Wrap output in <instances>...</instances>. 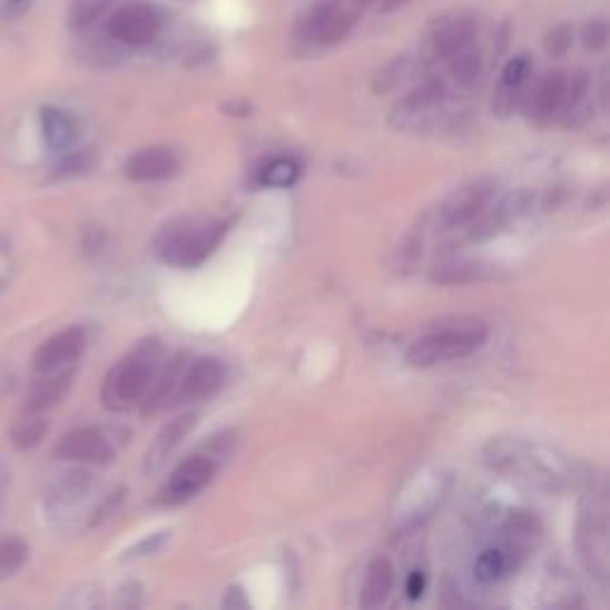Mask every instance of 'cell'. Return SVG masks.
<instances>
[{
	"label": "cell",
	"mask_w": 610,
	"mask_h": 610,
	"mask_svg": "<svg viewBox=\"0 0 610 610\" xmlns=\"http://www.w3.org/2000/svg\"><path fill=\"white\" fill-rule=\"evenodd\" d=\"M446 98V83L444 79L439 77H432L427 81H422L417 89H413L409 96H405L399 108H396V115L401 117H417L422 112H427L436 106H442V100Z\"/></svg>",
	"instance_id": "obj_21"
},
{
	"label": "cell",
	"mask_w": 610,
	"mask_h": 610,
	"mask_svg": "<svg viewBox=\"0 0 610 610\" xmlns=\"http://www.w3.org/2000/svg\"><path fill=\"white\" fill-rule=\"evenodd\" d=\"M163 27V20L158 10L150 6L134 3L115 10L108 20V33L125 46H148L156 41L158 31Z\"/></svg>",
	"instance_id": "obj_9"
},
{
	"label": "cell",
	"mask_w": 610,
	"mask_h": 610,
	"mask_svg": "<svg viewBox=\"0 0 610 610\" xmlns=\"http://www.w3.org/2000/svg\"><path fill=\"white\" fill-rule=\"evenodd\" d=\"M56 457L70 463H94L108 465L115 457V446L110 436L98 427H79L67 432L56 444Z\"/></svg>",
	"instance_id": "obj_11"
},
{
	"label": "cell",
	"mask_w": 610,
	"mask_h": 610,
	"mask_svg": "<svg viewBox=\"0 0 610 610\" xmlns=\"http://www.w3.org/2000/svg\"><path fill=\"white\" fill-rule=\"evenodd\" d=\"M568 96V75L563 70H551L539 81L532 98V108L537 117H551L565 106Z\"/></svg>",
	"instance_id": "obj_20"
},
{
	"label": "cell",
	"mask_w": 610,
	"mask_h": 610,
	"mask_svg": "<svg viewBox=\"0 0 610 610\" xmlns=\"http://www.w3.org/2000/svg\"><path fill=\"white\" fill-rule=\"evenodd\" d=\"M215 457L213 455H191L181 461L173 474L160 486L156 505L160 508H177L196 499L215 478Z\"/></svg>",
	"instance_id": "obj_7"
},
{
	"label": "cell",
	"mask_w": 610,
	"mask_h": 610,
	"mask_svg": "<svg viewBox=\"0 0 610 610\" xmlns=\"http://www.w3.org/2000/svg\"><path fill=\"white\" fill-rule=\"evenodd\" d=\"M570 43H572V31H570V27H555L551 33H549V37H547V53L549 56H553V58H558V56H563L565 53V50L570 48Z\"/></svg>",
	"instance_id": "obj_34"
},
{
	"label": "cell",
	"mask_w": 610,
	"mask_h": 610,
	"mask_svg": "<svg viewBox=\"0 0 610 610\" xmlns=\"http://www.w3.org/2000/svg\"><path fill=\"white\" fill-rule=\"evenodd\" d=\"M489 336V329L480 319L461 317L453 325L427 332L411 344L405 361L411 367H434L451 361H463L478 353Z\"/></svg>",
	"instance_id": "obj_4"
},
{
	"label": "cell",
	"mask_w": 610,
	"mask_h": 610,
	"mask_svg": "<svg viewBox=\"0 0 610 610\" xmlns=\"http://www.w3.org/2000/svg\"><path fill=\"white\" fill-rule=\"evenodd\" d=\"M449 60H451V77L461 83V87H472V83L478 81L482 72V58L480 53H474L470 46L463 48L461 53L451 56Z\"/></svg>",
	"instance_id": "obj_28"
},
{
	"label": "cell",
	"mask_w": 610,
	"mask_h": 610,
	"mask_svg": "<svg viewBox=\"0 0 610 610\" xmlns=\"http://www.w3.org/2000/svg\"><path fill=\"white\" fill-rule=\"evenodd\" d=\"M196 422H198L196 413H184L177 420L167 422V425L160 430V434L156 439H152V444H150V449L146 453L144 470L148 474L158 472L167 463V457L175 453V449L184 442L186 436H189V432L196 427Z\"/></svg>",
	"instance_id": "obj_14"
},
{
	"label": "cell",
	"mask_w": 610,
	"mask_h": 610,
	"mask_svg": "<svg viewBox=\"0 0 610 610\" xmlns=\"http://www.w3.org/2000/svg\"><path fill=\"white\" fill-rule=\"evenodd\" d=\"M608 508L603 496H594L582 511L580 530H578V547L580 558L589 574H594L599 582L608 580Z\"/></svg>",
	"instance_id": "obj_6"
},
{
	"label": "cell",
	"mask_w": 610,
	"mask_h": 610,
	"mask_svg": "<svg viewBox=\"0 0 610 610\" xmlns=\"http://www.w3.org/2000/svg\"><path fill=\"white\" fill-rule=\"evenodd\" d=\"M184 3H191V0H184Z\"/></svg>",
	"instance_id": "obj_40"
},
{
	"label": "cell",
	"mask_w": 610,
	"mask_h": 610,
	"mask_svg": "<svg viewBox=\"0 0 610 610\" xmlns=\"http://www.w3.org/2000/svg\"><path fill=\"white\" fill-rule=\"evenodd\" d=\"M91 482H94L91 472L77 470V472L65 474V480H60V484L56 486V496H53L56 503H60V505L77 503L81 496L89 494Z\"/></svg>",
	"instance_id": "obj_27"
},
{
	"label": "cell",
	"mask_w": 610,
	"mask_h": 610,
	"mask_svg": "<svg viewBox=\"0 0 610 610\" xmlns=\"http://www.w3.org/2000/svg\"><path fill=\"white\" fill-rule=\"evenodd\" d=\"M48 434V420L43 413H24L22 420H17V425L12 427L10 436L12 444L20 451H31L37 449Z\"/></svg>",
	"instance_id": "obj_23"
},
{
	"label": "cell",
	"mask_w": 610,
	"mask_h": 610,
	"mask_svg": "<svg viewBox=\"0 0 610 610\" xmlns=\"http://www.w3.org/2000/svg\"><path fill=\"white\" fill-rule=\"evenodd\" d=\"M122 173L131 181H160L177 173V156L165 146L141 148L127 158Z\"/></svg>",
	"instance_id": "obj_12"
},
{
	"label": "cell",
	"mask_w": 610,
	"mask_h": 610,
	"mask_svg": "<svg viewBox=\"0 0 610 610\" xmlns=\"http://www.w3.org/2000/svg\"><path fill=\"white\" fill-rule=\"evenodd\" d=\"M342 8V0H319L308 12H305L303 22L298 27V33L305 41H315V37L319 33V29L325 27L332 17L336 14V10Z\"/></svg>",
	"instance_id": "obj_26"
},
{
	"label": "cell",
	"mask_w": 610,
	"mask_h": 610,
	"mask_svg": "<svg viewBox=\"0 0 610 610\" xmlns=\"http://www.w3.org/2000/svg\"><path fill=\"white\" fill-rule=\"evenodd\" d=\"M478 37V22L470 14H455L439 24L432 33V53L436 60H449L451 56L461 53L463 48L472 46Z\"/></svg>",
	"instance_id": "obj_13"
},
{
	"label": "cell",
	"mask_w": 610,
	"mask_h": 610,
	"mask_svg": "<svg viewBox=\"0 0 610 610\" xmlns=\"http://www.w3.org/2000/svg\"><path fill=\"white\" fill-rule=\"evenodd\" d=\"M225 377H227L225 363L215 358V355H203V358L189 365V370L181 372V380L177 384L173 403L194 405V403L208 401L219 392V386L225 384Z\"/></svg>",
	"instance_id": "obj_8"
},
{
	"label": "cell",
	"mask_w": 610,
	"mask_h": 610,
	"mask_svg": "<svg viewBox=\"0 0 610 610\" xmlns=\"http://www.w3.org/2000/svg\"><path fill=\"white\" fill-rule=\"evenodd\" d=\"M403 65H405V58H399V60H394L392 65H386L384 67V70L377 75V79H375V91L377 94H384V91H388V89H394L396 87V83H399V79H401V75H403Z\"/></svg>",
	"instance_id": "obj_33"
},
{
	"label": "cell",
	"mask_w": 610,
	"mask_h": 610,
	"mask_svg": "<svg viewBox=\"0 0 610 610\" xmlns=\"http://www.w3.org/2000/svg\"><path fill=\"white\" fill-rule=\"evenodd\" d=\"M41 129L48 148L56 152L67 150L77 139V125L72 120V115L53 106L41 110Z\"/></svg>",
	"instance_id": "obj_19"
},
{
	"label": "cell",
	"mask_w": 610,
	"mask_h": 610,
	"mask_svg": "<svg viewBox=\"0 0 610 610\" xmlns=\"http://www.w3.org/2000/svg\"><path fill=\"white\" fill-rule=\"evenodd\" d=\"M392 591H394V565L388 563L386 558H375L365 572L363 589H361V606L380 608Z\"/></svg>",
	"instance_id": "obj_18"
},
{
	"label": "cell",
	"mask_w": 610,
	"mask_h": 610,
	"mask_svg": "<svg viewBox=\"0 0 610 610\" xmlns=\"http://www.w3.org/2000/svg\"><path fill=\"white\" fill-rule=\"evenodd\" d=\"M582 43L587 50H603L608 43V24L603 20L589 22L582 31Z\"/></svg>",
	"instance_id": "obj_32"
},
{
	"label": "cell",
	"mask_w": 610,
	"mask_h": 610,
	"mask_svg": "<svg viewBox=\"0 0 610 610\" xmlns=\"http://www.w3.org/2000/svg\"><path fill=\"white\" fill-rule=\"evenodd\" d=\"M165 539H167V534H165V532H163V534H152V537L144 539L141 544L134 547V549L129 551V555H127V558H141V555H150V553H156V551L165 544Z\"/></svg>",
	"instance_id": "obj_35"
},
{
	"label": "cell",
	"mask_w": 610,
	"mask_h": 610,
	"mask_svg": "<svg viewBox=\"0 0 610 610\" xmlns=\"http://www.w3.org/2000/svg\"><path fill=\"white\" fill-rule=\"evenodd\" d=\"M163 355V342L150 336L134 346L120 363H115L100 388V401L106 409L112 413H127L134 405H139L158 377Z\"/></svg>",
	"instance_id": "obj_3"
},
{
	"label": "cell",
	"mask_w": 610,
	"mask_h": 610,
	"mask_svg": "<svg viewBox=\"0 0 610 610\" xmlns=\"http://www.w3.org/2000/svg\"><path fill=\"white\" fill-rule=\"evenodd\" d=\"M491 277H496L494 265L482 263V260H449V263L436 265L430 275L434 284H446V286L486 282Z\"/></svg>",
	"instance_id": "obj_17"
},
{
	"label": "cell",
	"mask_w": 610,
	"mask_h": 610,
	"mask_svg": "<svg viewBox=\"0 0 610 610\" xmlns=\"http://www.w3.org/2000/svg\"><path fill=\"white\" fill-rule=\"evenodd\" d=\"M8 486H10V468L6 465L3 457H0V501H3Z\"/></svg>",
	"instance_id": "obj_38"
},
{
	"label": "cell",
	"mask_w": 610,
	"mask_h": 610,
	"mask_svg": "<svg viewBox=\"0 0 610 610\" xmlns=\"http://www.w3.org/2000/svg\"><path fill=\"white\" fill-rule=\"evenodd\" d=\"M409 3H411V0H380V8H382V12H394V10L409 6Z\"/></svg>",
	"instance_id": "obj_39"
},
{
	"label": "cell",
	"mask_w": 610,
	"mask_h": 610,
	"mask_svg": "<svg viewBox=\"0 0 610 610\" xmlns=\"http://www.w3.org/2000/svg\"><path fill=\"white\" fill-rule=\"evenodd\" d=\"M425 587H427V580L422 572H411L409 582H405V594H409V599H420L422 594H425Z\"/></svg>",
	"instance_id": "obj_36"
},
{
	"label": "cell",
	"mask_w": 610,
	"mask_h": 610,
	"mask_svg": "<svg viewBox=\"0 0 610 610\" xmlns=\"http://www.w3.org/2000/svg\"><path fill=\"white\" fill-rule=\"evenodd\" d=\"M227 229V219L177 217L156 234L150 250L167 265L194 269L213 256L215 248L223 244Z\"/></svg>",
	"instance_id": "obj_2"
},
{
	"label": "cell",
	"mask_w": 610,
	"mask_h": 610,
	"mask_svg": "<svg viewBox=\"0 0 610 610\" xmlns=\"http://www.w3.org/2000/svg\"><path fill=\"white\" fill-rule=\"evenodd\" d=\"M87 344L89 338L81 327H67L53 334L37 348V353H33V372H37V375H48V372L72 367L81 358V353L87 351Z\"/></svg>",
	"instance_id": "obj_10"
},
{
	"label": "cell",
	"mask_w": 610,
	"mask_h": 610,
	"mask_svg": "<svg viewBox=\"0 0 610 610\" xmlns=\"http://www.w3.org/2000/svg\"><path fill=\"white\" fill-rule=\"evenodd\" d=\"M72 380H75V367L39 375L29 388L24 413H46L50 409H56V405L65 399V394L70 392Z\"/></svg>",
	"instance_id": "obj_15"
},
{
	"label": "cell",
	"mask_w": 610,
	"mask_h": 610,
	"mask_svg": "<svg viewBox=\"0 0 610 610\" xmlns=\"http://www.w3.org/2000/svg\"><path fill=\"white\" fill-rule=\"evenodd\" d=\"M110 6L112 0H72L70 27L77 31L94 27L106 14V10H110Z\"/></svg>",
	"instance_id": "obj_29"
},
{
	"label": "cell",
	"mask_w": 610,
	"mask_h": 610,
	"mask_svg": "<svg viewBox=\"0 0 610 610\" xmlns=\"http://www.w3.org/2000/svg\"><path fill=\"white\" fill-rule=\"evenodd\" d=\"M358 14H361V8H355V6L351 10L338 8L332 20L319 29V33H317L313 43H317V46H334L338 41H344L348 37V33H351V29L355 27V22H358Z\"/></svg>",
	"instance_id": "obj_25"
},
{
	"label": "cell",
	"mask_w": 610,
	"mask_h": 610,
	"mask_svg": "<svg viewBox=\"0 0 610 610\" xmlns=\"http://www.w3.org/2000/svg\"><path fill=\"white\" fill-rule=\"evenodd\" d=\"M298 175H301V167L296 160L277 158L263 169L260 181L265 186H273V189H284V186H292L298 179Z\"/></svg>",
	"instance_id": "obj_30"
},
{
	"label": "cell",
	"mask_w": 610,
	"mask_h": 610,
	"mask_svg": "<svg viewBox=\"0 0 610 610\" xmlns=\"http://www.w3.org/2000/svg\"><path fill=\"white\" fill-rule=\"evenodd\" d=\"M223 608H248V599L244 597V591L239 587H232L225 591V599H223Z\"/></svg>",
	"instance_id": "obj_37"
},
{
	"label": "cell",
	"mask_w": 610,
	"mask_h": 610,
	"mask_svg": "<svg viewBox=\"0 0 610 610\" xmlns=\"http://www.w3.org/2000/svg\"><path fill=\"white\" fill-rule=\"evenodd\" d=\"M186 353H177L173 361L167 363V367L163 372H158L156 382H152L150 392L146 394V405H144V413L150 415V413H158L163 409H167V405H173V399H175V392H177V384L181 380V372L186 367Z\"/></svg>",
	"instance_id": "obj_16"
},
{
	"label": "cell",
	"mask_w": 610,
	"mask_h": 610,
	"mask_svg": "<svg viewBox=\"0 0 610 610\" xmlns=\"http://www.w3.org/2000/svg\"><path fill=\"white\" fill-rule=\"evenodd\" d=\"M29 558V544L22 537H8L0 541V582H8L20 572Z\"/></svg>",
	"instance_id": "obj_24"
},
{
	"label": "cell",
	"mask_w": 610,
	"mask_h": 610,
	"mask_svg": "<svg viewBox=\"0 0 610 610\" xmlns=\"http://www.w3.org/2000/svg\"><path fill=\"white\" fill-rule=\"evenodd\" d=\"M482 461L505 480L549 494L565 491L574 482V472L563 455L524 439H491L482 449Z\"/></svg>",
	"instance_id": "obj_1"
},
{
	"label": "cell",
	"mask_w": 610,
	"mask_h": 610,
	"mask_svg": "<svg viewBox=\"0 0 610 610\" xmlns=\"http://www.w3.org/2000/svg\"><path fill=\"white\" fill-rule=\"evenodd\" d=\"M496 194V181L491 177L472 179L457 189L439 206L436 210V227L442 232L461 229L472 225L486 208L489 203L494 200Z\"/></svg>",
	"instance_id": "obj_5"
},
{
	"label": "cell",
	"mask_w": 610,
	"mask_h": 610,
	"mask_svg": "<svg viewBox=\"0 0 610 610\" xmlns=\"http://www.w3.org/2000/svg\"><path fill=\"white\" fill-rule=\"evenodd\" d=\"M511 565H513V555L503 547H489L478 555V561H474V568H472L474 580L482 584H494L503 578Z\"/></svg>",
	"instance_id": "obj_22"
},
{
	"label": "cell",
	"mask_w": 610,
	"mask_h": 610,
	"mask_svg": "<svg viewBox=\"0 0 610 610\" xmlns=\"http://www.w3.org/2000/svg\"><path fill=\"white\" fill-rule=\"evenodd\" d=\"M530 70H532V62H530L528 56H515L513 60H508L505 67H503V75H501L503 89L522 87L524 79L530 77Z\"/></svg>",
	"instance_id": "obj_31"
}]
</instances>
